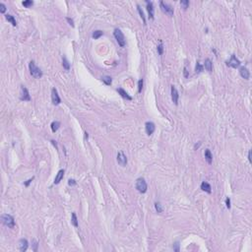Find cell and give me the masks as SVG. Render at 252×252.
<instances>
[{"label": "cell", "mask_w": 252, "mask_h": 252, "mask_svg": "<svg viewBox=\"0 0 252 252\" xmlns=\"http://www.w3.org/2000/svg\"><path fill=\"white\" fill-rule=\"evenodd\" d=\"M29 68H30V73L34 78H40L42 76V70L36 65L34 61L32 60L31 62L29 63Z\"/></svg>", "instance_id": "1"}, {"label": "cell", "mask_w": 252, "mask_h": 252, "mask_svg": "<svg viewBox=\"0 0 252 252\" xmlns=\"http://www.w3.org/2000/svg\"><path fill=\"white\" fill-rule=\"evenodd\" d=\"M113 34H114V38H116V42H118V44L121 47L125 46L126 40H125L124 34H123V32L120 31L119 29H115L114 32H113Z\"/></svg>", "instance_id": "2"}, {"label": "cell", "mask_w": 252, "mask_h": 252, "mask_svg": "<svg viewBox=\"0 0 252 252\" xmlns=\"http://www.w3.org/2000/svg\"><path fill=\"white\" fill-rule=\"evenodd\" d=\"M1 220H2V222H3L6 226H8V228H13L15 226V220H14V218H13L11 215H8V214L2 215Z\"/></svg>", "instance_id": "3"}, {"label": "cell", "mask_w": 252, "mask_h": 252, "mask_svg": "<svg viewBox=\"0 0 252 252\" xmlns=\"http://www.w3.org/2000/svg\"><path fill=\"white\" fill-rule=\"evenodd\" d=\"M136 189L140 192V193H146L147 190H148V185H147V182L144 178H138L136 180Z\"/></svg>", "instance_id": "4"}, {"label": "cell", "mask_w": 252, "mask_h": 252, "mask_svg": "<svg viewBox=\"0 0 252 252\" xmlns=\"http://www.w3.org/2000/svg\"><path fill=\"white\" fill-rule=\"evenodd\" d=\"M160 9H162V11L164 13L168 14V16L173 15V8L170 5L164 3V1H160Z\"/></svg>", "instance_id": "5"}, {"label": "cell", "mask_w": 252, "mask_h": 252, "mask_svg": "<svg viewBox=\"0 0 252 252\" xmlns=\"http://www.w3.org/2000/svg\"><path fill=\"white\" fill-rule=\"evenodd\" d=\"M20 100H31V96L29 94V91L27 90V88H25L24 86H21V92H20Z\"/></svg>", "instance_id": "6"}, {"label": "cell", "mask_w": 252, "mask_h": 252, "mask_svg": "<svg viewBox=\"0 0 252 252\" xmlns=\"http://www.w3.org/2000/svg\"><path fill=\"white\" fill-rule=\"evenodd\" d=\"M226 65L230 66V67H232V68H237L240 65V61L236 58V56L234 54H232V57H230V59L226 62Z\"/></svg>", "instance_id": "7"}, {"label": "cell", "mask_w": 252, "mask_h": 252, "mask_svg": "<svg viewBox=\"0 0 252 252\" xmlns=\"http://www.w3.org/2000/svg\"><path fill=\"white\" fill-rule=\"evenodd\" d=\"M51 100H52V104H53L54 106L59 104L60 102H61V100H60V98H59V96H58V93H57V91H56L55 88H53V89L51 90Z\"/></svg>", "instance_id": "8"}, {"label": "cell", "mask_w": 252, "mask_h": 252, "mask_svg": "<svg viewBox=\"0 0 252 252\" xmlns=\"http://www.w3.org/2000/svg\"><path fill=\"white\" fill-rule=\"evenodd\" d=\"M117 162L121 166H126V164H127V158L122 152H119L117 154Z\"/></svg>", "instance_id": "9"}, {"label": "cell", "mask_w": 252, "mask_h": 252, "mask_svg": "<svg viewBox=\"0 0 252 252\" xmlns=\"http://www.w3.org/2000/svg\"><path fill=\"white\" fill-rule=\"evenodd\" d=\"M28 247H29V242H28V240L25 239V238L20 239V241H19V250L22 252H25L28 249Z\"/></svg>", "instance_id": "10"}, {"label": "cell", "mask_w": 252, "mask_h": 252, "mask_svg": "<svg viewBox=\"0 0 252 252\" xmlns=\"http://www.w3.org/2000/svg\"><path fill=\"white\" fill-rule=\"evenodd\" d=\"M145 127H146V132H147V134H148V135H152V134L154 133L155 129H156V126H155V124H154L153 122H151V121L146 122Z\"/></svg>", "instance_id": "11"}, {"label": "cell", "mask_w": 252, "mask_h": 252, "mask_svg": "<svg viewBox=\"0 0 252 252\" xmlns=\"http://www.w3.org/2000/svg\"><path fill=\"white\" fill-rule=\"evenodd\" d=\"M170 90H172V98L173 104L177 106V104H178V98H179L178 92H177V90L175 89V87H174V86H172Z\"/></svg>", "instance_id": "12"}, {"label": "cell", "mask_w": 252, "mask_h": 252, "mask_svg": "<svg viewBox=\"0 0 252 252\" xmlns=\"http://www.w3.org/2000/svg\"><path fill=\"white\" fill-rule=\"evenodd\" d=\"M147 3V10H148V13H149V18L150 19H154V5H153V2L151 1H146Z\"/></svg>", "instance_id": "13"}, {"label": "cell", "mask_w": 252, "mask_h": 252, "mask_svg": "<svg viewBox=\"0 0 252 252\" xmlns=\"http://www.w3.org/2000/svg\"><path fill=\"white\" fill-rule=\"evenodd\" d=\"M239 74H240V76L242 78L245 79V80H248L249 77H250V73H249V71H248V69L246 67H241L239 69Z\"/></svg>", "instance_id": "14"}, {"label": "cell", "mask_w": 252, "mask_h": 252, "mask_svg": "<svg viewBox=\"0 0 252 252\" xmlns=\"http://www.w3.org/2000/svg\"><path fill=\"white\" fill-rule=\"evenodd\" d=\"M205 64H204V67L205 69L208 71V72H212V70H213V63L212 61L209 59V58H207V59H205Z\"/></svg>", "instance_id": "15"}, {"label": "cell", "mask_w": 252, "mask_h": 252, "mask_svg": "<svg viewBox=\"0 0 252 252\" xmlns=\"http://www.w3.org/2000/svg\"><path fill=\"white\" fill-rule=\"evenodd\" d=\"M205 158H206V160H207L208 164H212V162H213V155H212V153H211V151L209 149H207L205 151Z\"/></svg>", "instance_id": "16"}, {"label": "cell", "mask_w": 252, "mask_h": 252, "mask_svg": "<svg viewBox=\"0 0 252 252\" xmlns=\"http://www.w3.org/2000/svg\"><path fill=\"white\" fill-rule=\"evenodd\" d=\"M201 189L203 190V191H205V192H207V193H211L212 192V187H211V185L208 183V182H202L201 183Z\"/></svg>", "instance_id": "17"}, {"label": "cell", "mask_w": 252, "mask_h": 252, "mask_svg": "<svg viewBox=\"0 0 252 252\" xmlns=\"http://www.w3.org/2000/svg\"><path fill=\"white\" fill-rule=\"evenodd\" d=\"M63 176H64V170H59L58 173L56 174V176H55V179H54V184H58L60 181H61V179L63 178Z\"/></svg>", "instance_id": "18"}, {"label": "cell", "mask_w": 252, "mask_h": 252, "mask_svg": "<svg viewBox=\"0 0 252 252\" xmlns=\"http://www.w3.org/2000/svg\"><path fill=\"white\" fill-rule=\"evenodd\" d=\"M117 92L119 93V94L122 96V98H124L126 100H132V98L129 96V94H127V92H125L123 89H121V88H119V89H117Z\"/></svg>", "instance_id": "19"}, {"label": "cell", "mask_w": 252, "mask_h": 252, "mask_svg": "<svg viewBox=\"0 0 252 252\" xmlns=\"http://www.w3.org/2000/svg\"><path fill=\"white\" fill-rule=\"evenodd\" d=\"M6 17V20L8 21V22H10L11 24H12V26H14V27H16L17 26V22H16V20L14 19V17L12 15H9V14H7V15L5 16Z\"/></svg>", "instance_id": "20"}, {"label": "cell", "mask_w": 252, "mask_h": 252, "mask_svg": "<svg viewBox=\"0 0 252 252\" xmlns=\"http://www.w3.org/2000/svg\"><path fill=\"white\" fill-rule=\"evenodd\" d=\"M59 126H60V122L59 121H53L51 123V130H52V132H56L58 130Z\"/></svg>", "instance_id": "21"}, {"label": "cell", "mask_w": 252, "mask_h": 252, "mask_svg": "<svg viewBox=\"0 0 252 252\" xmlns=\"http://www.w3.org/2000/svg\"><path fill=\"white\" fill-rule=\"evenodd\" d=\"M62 64H63V67H64V69L65 70H69L70 69V63H69V61L67 60V58L64 56V57H62Z\"/></svg>", "instance_id": "22"}, {"label": "cell", "mask_w": 252, "mask_h": 252, "mask_svg": "<svg viewBox=\"0 0 252 252\" xmlns=\"http://www.w3.org/2000/svg\"><path fill=\"white\" fill-rule=\"evenodd\" d=\"M71 222H72V224L75 226V228H78L79 226V224H78V219H77V217H76V214L75 213H72V219H71Z\"/></svg>", "instance_id": "23"}, {"label": "cell", "mask_w": 252, "mask_h": 252, "mask_svg": "<svg viewBox=\"0 0 252 252\" xmlns=\"http://www.w3.org/2000/svg\"><path fill=\"white\" fill-rule=\"evenodd\" d=\"M203 70H204V66L201 65L199 61H197V63H196V67H195V72H196V73H201Z\"/></svg>", "instance_id": "24"}, {"label": "cell", "mask_w": 252, "mask_h": 252, "mask_svg": "<svg viewBox=\"0 0 252 252\" xmlns=\"http://www.w3.org/2000/svg\"><path fill=\"white\" fill-rule=\"evenodd\" d=\"M104 34V32H102V31H100V30H98V31H94V32H93V38H94V40H98V38H100Z\"/></svg>", "instance_id": "25"}, {"label": "cell", "mask_w": 252, "mask_h": 252, "mask_svg": "<svg viewBox=\"0 0 252 252\" xmlns=\"http://www.w3.org/2000/svg\"><path fill=\"white\" fill-rule=\"evenodd\" d=\"M102 82L106 84V85H111V78H110V76H102Z\"/></svg>", "instance_id": "26"}, {"label": "cell", "mask_w": 252, "mask_h": 252, "mask_svg": "<svg viewBox=\"0 0 252 252\" xmlns=\"http://www.w3.org/2000/svg\"><path fill=\"white\" fill-rule=\"evenodd\" d=\"M137 9H138V12H139V14H140V17H141L142 20H143V23H144V25H146V19H145L144 12L142 11V9H141V7H140V5H137Z\"/></svg>", "instance_id": "27"}, {"label": "cell", "mask_w": 252, "mask_h": 252, "mask_svg": "<svg viewBox=\"0 0 252 252\" xmlns=\"http://www.w3.org/2000/svg\"><path fill=\"white\" fill-rule=\"evenodd\" d=\"M180 5L182 6V8L184 10H186L189 6V1L188 0H182V1H180Z\"/></svg>", "instance_id": "28"}, {"label": "cell", "mask_w": 252, "mask_h": 252, "mask_svg": "<svg viewBox=\"0 0 252 252\" xmlns=\"http://www.w3.org/2000/svg\"><path fill=\"white\" fill-rule=\"evenodd\" d=\"M32 5H34V2L32 0H27V1L23 2V6H25L26 8H29V7H31Z\"/></svg>", "instance_id": "29"}, {"label": "cell", "mask_w": 252, "mask_h": 252, "mask_svg": "<svg viewBox=\"0 0 252 252\" xmlns=\"http://www.w3.org/2000/svg\"><path fill=\"white\" fill-rule=\"evenodd\" d=\"M155 208H156V210H157L158 213H162V207L160 203L156 202V203H155Z\"/></svg>", "instance_id": "30"}, {"label": "cell", "mask_w": 252, "mask_h": 252, "mask_svg": "<svg viewBox=\"0 0 252 252\" xmlns=\"http://www.w3.org/2000/svg\"><path fill=\"white\" fill-rule=\"evenodd\" d=\"M162 52H164V46H162V44L160 42V44L158 46V55H162Z\"/></svg>", "instance_id": "31"}, {"label": "cell", "mask_w": 252, "mask_h": 252, "mask_svg": "<svg viewBox=\"0 0 252 252\" xmlns=\"http://www.w3.org/2000/svg\"><path fill=\"white\" fill-rule=\"evenodd\" d=\"M143 83H144L143 79H140V80L138 81V92H139V93H141L142 89H143Z\"/></svg>", "instance_id": "32"}, {"label": "cell", "mask_w": 252, "mask_h": 252, "mask_svg": "<svg viewBox=\"0 0 252 252\" xmlns=\"http://www.w3.org/2000/svg\"><path fill=\"white\" fill-rule=\"evenodd\" d=\"M5 11H6V6L3 3H0V12L1 13H5Z\"/></svg>", "instance_id": "33"}, {"label": "cell", "mask_w": 252, "mask_h": 252, "mask_svg": "<svg viewBox=\"0 0 252 252\" xmlns=\"http://www.w3.org/2000/svg\"><path fill=\"white\" fill-rule=\"evenodd\" d=\"M68 184H69L70 186L76 185V180H75V179H69V180H68Z\"/></svg>", "instance_id": "34"}, {"label": "cell", "mask_w": 252, "mask_h": 252, "mask_svg": "<svg viewBox=\"0 0 252 252\" xmlns=\"http://www.w3.org/2000/svg\"><path fill=\"white\" fill-rule=\"evenodd\" d=\"M226 208H228V209H230V199L228 197L226 199Z\"/></svg>", "instance_id": "35"}, {"label": "cell", "mask_w": 252, "mask_h": 252, "mask_svg": "<svg viewBox=\"0 0 252 252\" xmlns=\"http://www.w3.org/2000/svg\"><path fill=\"white\" fill-rule=\"evenodd\" d=\"M66 20H67V22L69 23V25H70L71 27H74V21H73L71 18H66Z\"/></svg>", "instance_id": "36"}, {"label": "cell", "mask_w": 252, "mask_h": 252, "mask_svg": "<svg viewBox=\"0 0 252 252\" xmlns=\"http://www.w3.org/2000/svg\"><path fill=\"white\" fill-rule=\"evenodd\" d=\"M174 245H175V247H174V250H175V251H179V248H178V246H179V244H178V243H177V242H176V243H175V244H174Z\"/></svg>", "instance_id": "37"}, {"label": "cell", "mask_w": 252, "mask_h": 252, "mask_svg": "<svg viewBox=\"0 0 252 252\" xmlns=\"http://www.w3.org/2000/svg\"><path fill=\"white\" fill-rule=\"evenodd\" d=\"M34 251H36V246H38V242H36V240H34Z\"/></svg>", "instance_id": "38"}, {"label": "cell", "mask_w": 252, "mask_h": 252, "mask_svg": "<svg viewBox=\"0 0 252 252\" xmlns=\"http://www.w3.org/2000/svg\"><path fill=\"white\" fill-rule=\"evenodd\" d=\"M32 179H34V177H32V178H31V179H29V180H28V181H27V182L25 183V185H26V186H28V185H29V184L31 183L32 181Z\"/></svg>", "instance_id": "39"}, {"label": "cell", "mask_w": 252, "mask_h": 252, "mask_svg": "<svg viewBox=\"0 0 252 252\" xmlns=\"http://www.w3.org/2000/svg\"><path fill=\"white\" fill-rule=\"evenodd\" d=\"M184 76H185V78H187V77H188V73H187V69H186V67L184 68Z\"/></svg>", "instance_id": "40"}, {"label": "cell", "mask_w": 252, "mask_h": 252, "mask_svg": "<svg viewBox=\"0 0 252 252\" xmlns=\"http://www.w3.org/2000/svg\"><path fill=\"white\" fill-rule=\"evenodd\" d=\"M248 160H249V162H252V160H251V151H249V152H248Z\"/></svg>", "instance_id": "41"}]
</instances>
